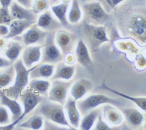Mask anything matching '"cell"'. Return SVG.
Wrapping results in <instances>:
<instances>
[{
    "label": "cell",
    "instance_id": "obj_34",
    "mask_svg": "<svg viewBox=\"0 0 146 130\" xmlns=\"http://www.w3.org/2000/svg\"><path fill=\"white\" fill-rule=\"evenodd\" d=\"M13 20V18L12 17L9 7L0 6V24L9 25Z\"/></svg>",
    "mask_w": 146,
    "mask_h": 130
},
{
    "label": "cell",
    "instance_id": "obj_21",
    "mask_svg": "<svg viewBox=\"0 0 146 130\" xmlns=\"http://www.w3.org/2000/svg\"><path fill=\"white\" fill-rule=\"evenodd\" d=\"M75 72V64H68L64 61L56 64L54 73L50 80H70Z\"/></svg>",
    "mask_w": 146,
    "mask_h": 130
},
{
    "label": "cell",
    "instance_id": "obj_25",
    "mask_svg": "<svg viewBox=\"0 0 146 130\" xmlns=\"http://www.w3.org/2000/svg\"><path fill=\"white\" fill-rule=\"evenodd\" d=\"M100 88H101V89H104V90H106L108 91V92H111V93L114 94L121 97V98H123L126 100L131 101L133 103L135 104L140 110L146 113V97H133V96L128 95L126 94H123L122 93V92H120L117 90H115L113 88L108 86L105 84V83H103Z\"/></svg>",
    "mask_w": 146,
    "mask_h": 130
},
{
    "label": "cell",
    "instance_id": "obj_37",
    "mask_svg": "<svg viewBox=\"0 0 146 130\" xmlns=\"http://www.w3.org/2000/svg\"><path fill=\"white\" fill-rule=\"evenodd\" d=\"M76 58H75V54L70 53V54H66L64 56V62L68 64H75Z\"/></svg>",
    "mask_w": 146,
    "mask_h": 130
},
{
    "label": "cell",
    "instance_id": "obj_23",
    "mask_svg": "<svg viewBox=\"0 0 146 130\" xmlns=\"http://www.w3.org/2000/svg\"><path fill=\"white\" fill-rule=\"evenodd\" d=\"M34 23L35 22L30 21L13 19L8 25L9 33L6 39H13L20 36Z\"/></svg>",
    "mask_w": 146,
    "mask_h": 130
},
{
    "label": "cell",
    "instance_id": "obj_4",
    "mask_svg": "<svg viewBox=\"0 0 146 130\" xmlns=\"http://www.w3.org/2000/svg\"><path fill=\"white\" fill-rule=\"evenodd\" d=\"M83 32L84 42L90 51H96L102 45L110 41V39L108 37L107 27L105 25H94L85 23Z\"/></svg>",
    "mask_w": 146,
    "mask_h": 130
},
{
    "label": "cell",
    "instance_id": "obj_20",
    "mask_svg": "<svg viewBox=\"0 0 146 130\" xmlns=\"http://www.w3.org/2000/svg\"><path fill=\"white\" fill-rule=\"evenodd\" d=\"M129 125L134 128H137L143 125L144 115L139 110L134 107H121L120 109Z\"/></svg>",
    "mask_w": 146,
    "mask_h": 130
},
{
    "label": "cell",
    "instance_id": "obj_9",
    "mask_svg": "<svg viewBox=\"0 0 146 130\" xmlns=\"http://www.w3.org/2000/svg\"><path fill=\"white\" fill-rule=\"evenodd\" d=\"M78 37L75 33L66 30V29H59L55 32V42L58 45L64 56L73 53L78 42Z\"/></svg>",
    "mask_w": 146,
    "mask_h": 130
},
{
    "label": "cell",
    "instance_id": "obj_41",
    "mask_svg": "<svg viewBox=\"0 0 146 130\" xmlns=\"http://www.w3.org/2000/svg\"><path fill=\"white\" fill-rule=\"evenodd\" d=\"M126 0H110V7H111L112 10L116 7H118V5H121V3H123Z\"/></svg>",
    "mask_w": 146,
    "mask_h": 130
},
{
    "label": "cell",
    "instance_id": "obj_10",
    "mask_svg": "<svg viewBox=\"0 0 146 130\" xmlns=\"http://www.w3.org/2000/svg\"><path fill=\"white\" fill-rule=\"evenodd\" d=\"M18 99H20V101L21 102L23 113L20 118L17 121V124L25 119V117H27L31 112L35 110L39 105V104L42 102V100L43 99L44 97L34 92L32 89H30L27 86L23 91Z\"/></svg>",
    "mask_w": 146,
    "mask_h": 130
},
{
    "label": "cell",
    "instance_id": "obj_39",
    "mask_svg": "<svg viewBox=\"0 0 146 130\" xmlns=\"http://www.w3.org/2000/svg\"><path fill=\"white\" fill-rule=\"evenodd\" d=\"M9 33V26L6 24H0V37H5L7 36Z\"/></svg>",
    "mask_w": 146,
    "mask_h": 130
},
{
    "label": "cell",
    "instance_id": "obj_1",
    "mask_svg": "<svg viewBox=\"0 0 146 130\" xmlns=\"http://www.w3.org/2000/svg\"><path fill=\"white\" fill-rule=\"evenodd\" d=\"M113 10L120 35L146 45V1L126 0Z\"/></svg>",
    "mask_w": 146,
    "mask_h": 130
},
{
    "label": "cell",
    "instance_id": "obj_14",
    "mask_svg": "<svg viewBox=\"0 0 146 130\" xmlns=\"http://www.w3.org/2000/svg\"><path fill=\"white\" fill-rule=\"evenodd\" d=\"M36 24L48 32H55L63 27L53 12L49 10H45L39 14Z\"/></svg>",
    "mask_w": 146,
    "mask_h": 130
},
{
    "label": "cell",
    "instance_id": "obj_18",
    "mask_svg": "<svg viewBox=\"0 0 146 130\" xmlns=\"http://www.w3.org/2000/svg\"><path fill=\"white\" fill-rule=\"evenodd\" d=\"M103 119L112 126H119L123 123V115L121 110L113 106V105L106 104L104 105L102 111Z\"/></svg>",
    "mask_w": 146,
    "mask_h": 130
},
{
    "label": "cell",
    "instance_id": "obj_17",
    "mask_svg": "<svg viewBox=\"0 0 146 130\" xmlns=\"http://www.w3.org/2000/svg\"><path fill=\"white\" fill-rule=\"evenodd\" d=\"M9 10L13 19L27 20L36 23L37 17H38V15L35 13L32 9H28L23 7L15 1H13L9 7Z\"/></svg>",
    "mask_w": 146,
    "mask_h": 130
},
{
    "label": "cell",
    "instance_id": "obj_6",
    "mask_svg": "<svg viewBox=\"0 0 146 130\" xmlns=\"http://www.w3.org/2000/svg\"><path fill=\"white\" fill-rule=\"evenodd\" d=\"M106 104L121 106V102L119 100L102 94H94L77 101L78 109L83 115L87 113L90 110L98 108L100 105H104Z\"/></svg>",
    "mask_w": 146,
    "mask_h": 130
},
{
    "label": "cell",
    "instance_id": "obj_29",
    "mask_svg": "<svg viewBox=\"0 0 146 130\" xmlns=\"http://www.w3.org/2000/svg\"><path fill=\"white\" fill-rule=\"evenodd\" d=\"M50 84L51 82L49 81L48 79L33 78L29 80L28 87L35 93L44 96L48 94Z\"/></svg>",
    "mask_w": 146,
    "mask_h": 130
},
{
    "label": "cell",
    "instance_id": "obj_28",
    "mask_svg": "<svg viewBox=\"0 0 146 130\" xmlns=\"http://www.w3.org/2000/svg\"><path fill=\"white\" fill-rule=\"evenodd\" d=\"M70 3L62 2V3L53 5L50 7V10L53 12L55 16L56 17L62 27L64 28H68L70 26V23L67 20V12L70 7Z\"/></svg>",
    "mask_w": 146,
    "mask_h": 130
},
{
    "label": "cell",
    "instance_id": "obj_24",
    "mask_svg": "<svg viewBox=\"0 0 146 130\" xmlns=\"http://www.w3.org/2000/svg\"><path fill=\"white\" fill-rule=\"evenodd\" d=\"M24 47V45L20 41L10 40L7 42V45L5 46V57L12 63H14L18 58H20Z\"/></svg>",
    "mask_w": 146,
    "mask_h": 130
},
{
    "label": "cell",
    "instance_id": "obj_43",
    "mask_svg": "<svg viewBox=\"0 0 146 130\" xmlns=\"http://www.w3.org/2000/svg\"><path fill=\"white\" fill-rule=\"evenodd\" d=\"M78 1H79L80 4L81 5V4L86 3V2H93V1H96V0H78Z\"/></svg>",
    "mask_w": 146,
    "mask_h": 130
},
{
    "label": "cell",
    "instance_id": "obj_33",
    "mask_svg": "<svg viewBox=\"0 0 146 130\" xmlns=\"http://www.w3.org/2000/svg\"><path fill=\"white\" fill-rule=\"evenodd\" d=\"M48 7H49L48 0H34L32 9L35 12V13L39 15L45 10H48Z\"/></svg>",
    "mask_w": 146,
    "mask_h": 130
},
{
    "label": "cell",
    "instance_id": "obj_16",
    "mask_svg": "<svg viewBox=\"0 0 146 130\" xmlns=\"http://www.w3.org/2000/svg\"><path fill=\"white\" fill-rule=\"evenodd\" d=\"M94 85L91 80L86 78H81L73 82L70 89V96L75 101L81 99L87 95L93 89Z\"/></svg>",
    "mask_w": 146,
    "mask_h": 130
},
{
    "label": "cell",
    "instance_id": "obj_30",
    "mask_svg": "<svg viewBox=\"0 0 146 130\" xmlns=\"http://www.w3.org/2000/svg\"><path fill=\"white\" fill-rule=\"evenodd\" d=\"M15 74L13 64L5 68H0V89L8 88L13 84Z\"/></svg>",
    "mask_w": 146,
    "mask_h": 130
},
{
    "label": "cell",
    "instance_id": "obj_45",
    "mask_svg": "<svg viewBox=\"0 0 146 130\" xmlns=\"http://www.w3.org/2000/svg\"><path fill=\"white\" fill-rule=\"evenodd\" d=\"M144 128H145V129H146V120H145V125H144Z\"/></svg>",
    "mask_w": 146,
    "mask_h": 130
},
{
    "label": "cell",
    "instance_id": "obj_26",
    "mask_svg": "<svg viewBox=\"0 0 146 130\" xmlns=\"http://www.w3.org/2000/svg\"><path fill=\"white\" fill-rule=\"evenodd\" d=\"M70 5L67 12V20L70 24L75 25L83 19V10L78 0H71Z\"/></svg>",
    "mask_w": 146,
    "mask_h": 130
},
{
    "label": "cell",
    "instance_id": "obj_7",
    "mask_svg": "<svg viewBox=\"0 0 146 130\" xmlns=\"http://www.w3.org/2000/svg\"><path fill=\"white\" fill-rule=\"evenodd\" d=\"M64 61V55L55 42V32H49L42 48L41 63L57 64Z\"/></svg>",
    "mask_w": 146,
    "mask_h": 130
},
{
    "label": "cell",
    "instance_id": "obj_13",
    "mask_svg": "<svg viewBox=\"0 0 146 130\" xmlns=\"http://www.w3.org/2000/svg\"><path fill=\"white\" fill-rule=\"evenodd\" d=\"M42 46L43 45H33L24 47L21 58L27 69L32 68L40 63Z\"/></svg>",
    "mask_w": 146,
    "mask_h": 130
},
{
    "label": "cell",
    "instance_id": "obj_36",
    "mask_svg": "<svg viewBox=\"0 0 146 130\" xmlns=\"http://www.w3.org/2000/svg\"><path fill=\"white\" fill-rule=\"evenodd\" d=\"M94 129L96 130H110L111 129L110 126L102 119L101 114L98 115V118L96 119L95 124L94 126Z\"/></svg>",
    "mask_w": 146,
    "mask_h": 130
},
{
    "label": "cell",
    "instance_id": "obj_32",
    "mask_svg": "<svg viewBox=\"0 0 146 130\" xmlns=\"http://www.w3.org/2000/svg\"><path fill=\"white\" fill-rule=\"evenodd\" d=\"M12 123L11 114L7 107L0 105V129H4L6 126Z\"/></svg>",
    "mask_w": 146,
    "mask_h": 130
},
{
    "label": "cell",
    "instance_id": "obj_2",
    "mask_svg": "<svg viewBox=\"0 0 146 130\" xmlns=\"http://www.w3.org/2000/svg\"><path fill=\"white\" fill-rule=\"evenodd\" d=\"M37 113L40 114L49 121L57 125L65 127L69 129H73V127L69 123L64 105L57 102L50 101V99L42 100L37 106Z\"/></svg>",
    "mask_w": 146,
    "mask_h": 130
},
{
    "label": "cell",
    "instance_id": "obj_3",
    "mask_svg": "<svg viewBox=\"0 0 146 130\" xmlns=\"http://www.w3.org/2000/svg\"><path fill=\"white\" fill-rule=\"evenodd\" d=\"M13 65L15 72L13 84L2 90L8 97L18 99L23 91L28 86L30 80L29 74L35 66L31 69H27L21 58L13 63Z\"/></svg>",
    "mask_w": 146,
    "mask_h": 130
},
{
    "label": "cell",
    "instance_id": "obj_40",
    "mask_svg": "<svg viewBox=\"0 0 146 130\" xmlns=\"http://www.w3.org/2000/svg\"><path fill=\"white\" fill-rule=\"evenodd\" d=\"M12 64H13V63L10 60H8L6 57L0 56V68L7 67Z\"/></svg>",
    "mask_w": 146,
    "mask_h": 130
},
{
    "label": "cell",
    "instance_id": "obj_12",
    "mask_svg": "<svg viewBox=\"0 0 146 130\" xmlns=\"http://www.w3.org/2000/svg\"><path fill=\"white\" fill-rule=\"evenodd\" d=\"M48 33L49 32L40 28L35 23L21 35L22 43L24 46L43 45Z\"/></svg>",
    "mask_w": 146,
    "mask_h": 130
},
{
    "label": "cell",
    "instance_id": "obj_22",
    "mask_svg": "<svg viewBox=\"0 0 146 130\" xmlns=\"http://www.w3.org/2000/svg\"><path fill=\"white\" fill-rule=\"evenodd\" d=\"M56 65L49 63H39L29 74L30 80L33 78L50 79L54 73Z\"/></svg>",
    "mask_w": 146,
    "mask_h": 130
},
{
    "label": "cell",
    "instance_id": "obj_27",
    "mask_svg": "<svg viewBox=\"0 0 146 130\" xmlns=\"http://www.w3.org/2000/svg\"><path fill=\"white\" fill-rule=\"evenodd\" d=\"M44 118L40 114H35L27 120H22L15 126L16 128L28 129L38 130L43 128Z\"/></svg>",
    "mask_w": 146,
    "mask_h": 130
},
{
    "label": "cell",
    "instance_id": "obj_44",
    "mask_svg": "<svg viewBox=\"0 0 146 130\" xmlns=\"http://www.w3.org/2000/svg\"><path fill=\"white\" fill-rule=\"evenodd\" d=\"M105 2H106V4H107V5H108V6H109V8L110 9V10H112L111 7H110V0H105Z\"/></svg>",
    "mask_w": 146,
    "mask_h": 130
},
{
    "label": "cell",
    "instance_id": "obj_19",
    "mask_svg": "<svg viewBox=\"0 0 146 130\" xmlns=\"http://www.w3.org/2000/svg\"><path fill=\"white\" fill-rule=\"evenodd\" d=\"M75 56L78 63L86 68H89L93 65L90 55V50L83 40H79L75 48Z\"/></svg>",
    "mask_w": 146,
    "mask_h": 130
},
{
    "label": "cell",
    "instance_id": "obj_38",
    "mask_svg": "<svg viewBox=\"0 0 146 130\" xmlns=\"http://www.w3.org/2000/svg\"><path fill=\"white\" fill-rule=\"evenodd\" d=\"M14 1L28 9H32L34 2V0H14Z\"/></svg>",
    "mask_w": 146,
    "mask_h": 130
},
{
    "label": "cell",
    "instance_id": "obj_8",
    "mask_svg": "<svg viewBox=\"0 0 146 130\" xmlns=\"http://www.w3.org/2000/svg\"><path fill=\"white\" fill-rule=\"evenodd\" d=\"M73 81L64 80H51L50 88L48 92V99L64 105Z\"/></svg>",
    "mask_w": 146,
    "mask_h": 130
},
{
    "label": "cell",
    "instance_id": "obj_31",
    "mask_svg": "<svg viewBox=\"0 0 146 130\" xmlns=\"http://www.w3.org/2000/svg\"><path fill=\"white\" fill-rule=\"evenodd\" d=\"M100 114L99 109H94L90 110L87 113L83 115L80 120L79 128L82 130H90L93 128L98 115Z\"/></svg>",
    "mask_w": 146,
    "mask_h": 130
},
{
    "label": "cell",
    "instance_id": "obj_42",
    "mask_svg": "<svg viewBox=\"0 0 146 130\" xmlns=\"http://www.w3.org/2000/svg\"><path fill=\"white\" fill-rule=\"evenodd\" d=\"M13 0H0V6L4 7H9Z\"/></svg>",
    "mask_w": 146,
    "mask_h": 130
},
{
    "label": "cell",
    "instance_id": "obj_5",
    "mask_svg": "<svg viewBox=\"0 0 146 130\" xmlns=\"http://www.w3.org/2000/svg\"><path fill=\"white\" fill-rule=\"evenodd\" d=\"M85 23L94 25H105L110 20L109 12L98 0L81 4Z\"/></svg>",
    "mask_w": 146,
    "mask_h": 130
},
{
    "label": "cell",
    "instance_id": "obj_35",
    "mask_svg": "<svg viewBox=\"0 0 146 130\" xmlns=\"http://www.w3.org/2000/svg\"><path fill=\"white\" fill-rule=\"evenodd\" d=\"M136 65L138 70H144L146 68V45H145L143 50L139 52L137 58Z\"/></svg>",
    "mask_w": 146,
    "mask_h": 130
},
{
    "label": "cell",
    "instance_id": "obj_11",
    "mask_svg": "<svg viewBox=\"0 0 146 130\" xmlns=\"http://www.w3.org/2000/svg\"><path fill=\"white\" fill-rule=\"evenodd\" d=\"M0 105L7 107L11 114L12 123L6 126L4 129H13L17 124V121L23 113L22 105L16 99L8 97L2 89H0Z\"/></svg>",
    "mask_w": 146,
    "mask_h": 130
},
{
    "label": "cell",
    "instance_id": "obj_15",
    "mask_svg": "<svg viewBox=\"0 0 146 130\" xmlns=\"http://www.w3.org/2000/svg\"><path fill=\"white\" fill-rule=\"evenodd\" d=\"M64 107L70 125L75 129L79 128L81 120V113L77 105V101H75L71 96H68Z\"/></svg>",
    "mask_w": 146,
    "mask_h": 130
}]
</instances>
